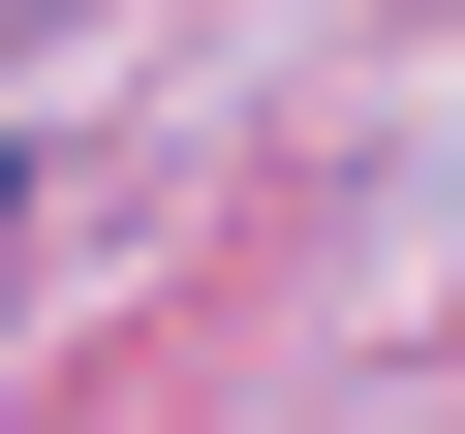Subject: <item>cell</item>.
<instances>
[{
    "mask_svg": "<svg viewBox=\"0 0 465 434\" xmlns=\"http://www.w3.org/2000/svg\"><path fill=\"white\" fill-rule=\"evenodd\" d=\"M0 32H32V0H0Z\"/></svg>",
    "mask_w": 465,
    "mask_h": 434,
    "instance_id": "obj_1",
    "label": "cell"
}]
</instances>
